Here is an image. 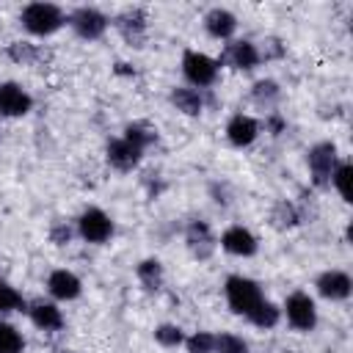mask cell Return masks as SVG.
Here are the masks:
<instances>
[{"mask_svg":"<svg viewBox=\"0 0 353 353\" xmlns=\"http://www.w3.org/2000/svg\"><path fill=\"white\" fill-rule=\"evenodd\" d=\"M143 154H146L143 149H138L135 143H130V141L121 138V135L108 138V143H105V163H108L113 171H119V174H132V171L141 165Z\"/></svg>","mask_w":353,"mask_h":353,"instance_id":"12","label":"cell"},{"mask_svg":"<svg viewBox=\"0 0 353 353\" xmlns=\"http://www.w3.org/2000/svg\"><path fill=\"white\" fill-rule=\"evenodd\" d=\"M127 66H130V63H121V61H119V63L113 66V72H116V74H130V77H132V74H135V69H127Z\"/></svg>","mask_w":353,"mask_h":353,"instance_id":"36","label":"cell"},{"mask_svg":"<svg viewBox=\"0 0 353 353\" xmlns=\"http://www.w3.org/2000/svg\"><path fill=\"white\" fill-rule=\"evenodd\" d=\"M281 97H284L281 83L273 80V77H259V80L251 83V102H254L259 110H265V113L276 110L279 102H281Z\"/></svg>","mask_w":353,"mask_h":353,"instance_id":"21","label":"cell"},{"mask_svg":"<svg viewBox=\"0 0 353 353\" xmlns=\"http://www.w3.org/2000/svg\"><path fill=\"white\" fill-rule=\"evenodd\" d=\"M47 295L55 301V303H69V301H77L83 295V279L69 270V268H55L47 273Z\"/></svg>","mask_w":353,"mask_h":353,"instance_id":"15","label":"cell"},{"mask_svg":"<svg viewBox=\"0 0 353 353\" xmlns=\"http://www.w3.org/2000/svg\"><path fill=\"white\" fill-rule=\"evenodd\" d=\"M223 298H226L229 312L245 320L251 314V309L265 298V290H262V284L256 279L243 276V273H232L223 281Z\"/></svg>","mask_w":353,"mask_h":353,"instance_id":"2","label":"cell"},{"mask_svg":"<svg viewBox=\"0 0 353 353\" xmlns=\"http://www.w3.org/2000/svg\"><path fill=\"white\" fill-rule=\"evenodd\" d=\"M215 61H218L221 69L226 66L232 72H254L256 66H262L256 41H251V39H232V41H226Z\"/></svg>","mask_w":353,"mask_h":353,"instance_id":"9","label":"cell"},{"mask_svg":"<svg viewBox=\"0 0 353 353\" xmlns=\"http://www.w3.org/2000/svg\"><path fill=\"white\" fill-rule=\"evenodd\" d=\"M135 279L143 287V292H160L165 284V265L157 256H143L135 265Z\"/></svg>","mask_w":353,"mask_h":353,"instance_id":"22","label":"cell"},{"mask_svg":"<svg viewBox=\"0 0 353 353\" xmlns=\"http://www.w3.org/2000/svg\"><path fill=\"white\" fill-rule=\"evenodd\" d=\"M201 25H204V33L215 41H232L234 33H237V14L223 8V6H212L210 11H204L201 17Z\"/></svg>","mask_w":353,"mask_h":353,"instance_id":"18","label":"cell"},{"mask_svg":"<svg viewBox=\"0 0 353 353\" xmlns=\"http://www.w3.org/2000/svg\"><path fill=\"white\" fill-rule=\"evenodd\" d=\"M74 229H77V237L88 245H105L116 234V223L102 207H85L74 218Z\"/></svg>","mask_w":353,"mask_h":353,"instance_id":"8","label":"cell"},{"mask_svg":"<svg viewBox=\"0 0 353 353\" xmlns=\"http://www.w3.org/2000/svg\"><path fill=\"white\" fill-rule=\"evenodd\" d=\"M30 110H33V94L17 80H3L0 83V116L22 119Z\"/></svg>","mask_w":353,"mask_h":353,"instance_id":"14","label":"cell"},{"mask_svg":"<svg viewBox=\"0 0 353 353\" xmlns=\"http://www.w3.org/2000/svg\"><path fill=\"white\" fill-rule=\"evenodd\" d=\"M185 353H215V334L212 331H193L182 342Z\"/></svg>","mask_w":353,"mask_h":353,"instance_id":"30","label":"cell"},{"mask_svg":"<svg viewBox=\"0 0 353 353\" xmlns=\"http://www.w3.org/2000/svg\"><path fill=\"white\" fill-rule=\"evenodd\" d=\"M281 320L298 334H312L317 328V303L306 290H292L281 303Z\"/></svg>","mask_w":353,"mask_h":353,"instance_id":"4","label":"cell"},{"mask_svg":"<svg viewBox=\"0 0 353 353\" xmlns=\"http://www.w3.org/2000/svg\"><path fill=\"white\" fill-rule=\"evenodd\" d=\"M179 72L185 77V83L196 91H207L218 83V74H221V66L212 55L201 52V50H185L182 52V61H179Z\"/></svg>","mask_w":353,"mask_h":353,"instance_id":"3","label":"cell"},{"mask_svg":"<svg viewBox=\"0 0 353 353\" xmlns=\"http://www.w3.org/2000/svg\"><path fill=\"white\" fill-rule=\"evenodd\" d=\"M47 237H50V243H52L55 248H66V245L77 237V229H74V223H69V221H52Z\"/></svg>","mask_w":353,"mask_h":353,"instance_id":"32","label":"cell"},{"mask_svg":"<svg viewBox=\"0 0 353 353\" xmlns=\"http://www.w3.org/2000/svg\"><path fill=\"white\" fill-rule=\"evenodd\" d=\"M218 248L226 251L229 256L251 259V256L259 254V237H256L248 226H243V223H232V226H226V229L221 232V237H218Z\"/></svg>","mask_w":353,"mask_h":353,"instance_id":"11","label":"cell"},{"mask_svg":"<svg viewBox=\"0 0 353 353\" xmlns=\"http://www.w3.org/2000/svg\"><path fill=\"white\" fill-rule=\"evenodd\" d=\"M182 240H185L188 254H190L193 259H199V262H207V259L215 254V248H218V237H215L210 221H204V218H190V221L185 223Z\"/></svg>","mask_w":353,"mask_h":353,"instance_id":"10","label":"cell"},{"mask_svg":"<svg viewBox=\"0 0 353 353\" xmlns=\"http://www.w3.org/2000/svg\"><path fill=\"white\" fill-rule=\"evenodd\" d=\"M232 185L229 182H221V179H215V182H210V199L215 201V204H221V207H229L232 204Z\"/></svg>","mask_w":353,"mask_h":353,"instance_id":"35","label":"cell"},{"mask_svg":"<svg viewBox=\"0 0 353 353\" xmlns=\"http://www.w3.org/2000/svg\"><path fill=\"white\" fill-rule=\"evenodd\" d=\"M339 149L334 141H317L306 149V168H309V182L317 190H328L331 185V174L339 163Z\"/></svg>","mask_w":353,"mask_h":353,"instance_id":"6","label":"cell"},{"mask_svg":"<svg viewBox=\"0 0 353 353\" xmlns=\"http://www.w3.org/2000/svg\"><path fill=\"white\" fill-rule=\"evenodd\" d=\"M25 306H28V301L22 298V292L0 279V320L11 312H25Z\"/></svg>","mask_w":353,"mask_h":353,"instance_id":"28","label":"cell"},{"mask_svg":"<svg viewBox=\"0 0 353 353\" xmlns=\"http://www.w3.org/2000/svg\"><path fill=\"white\" fill-rule=\"evenodd\" d=\"M350 179H353V165H350V160H339L336 168H334V174H331V185H328V188H334L336 196H339L345 204L353 201V199H350Z\"/></svg>","mask_w":353,"mask_h":353,"instance_id":"27","label":"cell"},{"mask_svg":"<svg viewBox=\"0 0 353 353\" xmlns=\"http://www.w3.org/2000/svg\"><path fill=\"white\" fill-rule=\"evenodd\" d=\"M259 130H265L270 138H279V135L287 132V119H284L279 110H270V113H265V119L259 121Z\"/></svg>","mask_w":353,"mask_h":353,"instance_id":"34","label":"cell"},{"mask_svg":"<svg viewBox=\"0 0 353 353\" xmlns=\"http://www.w3.org/2000/svg\"><path fill=\"white\" fill-rule=\"evenodd\" d=\"M215 353H251V347L243 336L223 331V334H215Z\"/></svg>","mask_w":353,"mask_h":353,"instance_id":"33","label":"cell"},{"mask_svg":"<svg viewBox=\"0 0 353 353\" xmlns=\"http://www.w3.org/2000/svg\"><path fill=\"white\" fill-rule=\"evenodd\" d=\"M256 50H259V61H262V63L281 61V58L287 55V44H284L279 36H265L262 41H256Z\"/></svg>","mask_w":353,"mask_h":353,"instance_id":"31","label":"cell"},{"mask_svg":"<svg viewBox=\"0 0 353 353\" xmlns=\"http://www.w3.org/2000/svg\"><path fill=\"white\" fill-rule=\"evenodd\" d=\"M168 102L174 105V110H179L188 119H199L204 113V91H196L190 85H174Z\"/></svg>","mask_w":353,"mask_h":353,"instance_id":"20","label":"cell"},{"mask_svg":"<svg viewBox=\"0 0 353 353\" xmlns=\"http://www.w3.org/2000/svg\"><path fill=\"white\" fill-rule=\"evenodd\" d=\"M25 314L33 323V328H39L44 334H55V331H61L66 325L63 309L52 298H30L28 306H25Z\"/></svg>","mask_w":353,"mask_h":353,"instance_id":"13","label":"cell"},{"mask_svg":"<svg viewBox=\"0 0 353 353\" xmlns=\"http://www.w3.org/2000/svg\"><path fill=\"white\" fill-rule=\"evenodd\" d=\"M6 58L17 66H36L41 61V47L28 41V39H17L6 47Z\"/></svg>","mask_w":353,"mask_h":353,"instance_id":"25","label":"cell"},{"mask_svg":"<svg viewBox=\"0 0 353 353\" xmlns=\"http://www.w3.org/2000/svg\"><path fill=\"white\" fill-rule=\"evenodd\" d=\"M314 290L323 301H331V303H342L353 295V279L347 270H339V268H328L323 270L317 279H314Z\"/></svg>","mask_w":353,"mask_h":353,"instance_id":"16","label":"cell"},{"mask_svg":"<svg viewBox=\"0 0 353 353\" xmlns=\"http://www.w3.org/2000/svg\"><path fill=\"white\" fill-rule=\"evenodd\" d=\"M0 353H25V336L14 323L0 320Z\"/></svg>","mask_w":353,"mask_h":353,"instance_id":"29","label":"cell"},{"mask_svg":"<svg viewBox=\"0 0 353 353\" xmlns=\"http://www.w3.org/2000/svg\"><path fill=\"white\" fill-rule=\"evenodd\" d=\"M66 25L77 39L99 41L110 28V17L97 6H74L72 11H66Z\"/></svg>","mask_w":353,"mask_h":353,"instance_id":"7","label":"cell"},{"mask_svg":"<svg viewBox=\"0 0 353 353\" xmlns=\"http://www.w3.org/2000/svg\"><path fill=\"white\" fill-rule=\"evenodd\" d=\"M223 135L229 141V146L234 149H248L256 143V138L262 135L259 130V119L251 116V113H232L226 127H223Z\"/></svg>","mask_w":353,"mask_h":353,"instance_id":"17","label":"cell"},{"mask_svg":"<svg viewBox=\"0 0 353 353\" xmlns=\"http://www.w3.org/2000/svg\"><path fill=\"white\" fill-rule=\"evenodd\" d=\"M254 328H259V331H273L279 323H281V306L279 303H273L270 298H262L254 309H251V314L245 317Z\"/></svg>","mask_w":353,"mask_h":353,"instance_id":"24","label":"cell"},{"mask_svg":"<svg viewBox=\"0 0 353 353\" xmlns=\"http://www.w3.org/2000/svg\"><path fill=\"white\" fill-rule=\"evenodd\" d=\"M268 223L270 229L276 232H292L295 226L303 223V215H301V204L292 201V199H276L268 210Z\"/></svg>","mask_w":353,"mask_h":353,"instance_id":"19","label":"cell"},{"mask_svg":"<svg viewBox=\"0 0 353 353\" xmlns=\"http://www.w3.org/2000/svg\"><path fill=\"white\" fill-rule=\"evenodd\" d=\"M110 25L116 28V33L121 36V41L132 50H143L146 39H149V11L143 6H124Z\"/></svg>","mask_w":353,"mask_h":353,"instance_id":"5","label":"cell"},{"mask_svg":"<svg viewBox=\"0 0 353 353\" xmlns=\"http://www.w3.org/2000/svg\"><path fill=\"white\" fill-rule=\"evenodd\" d=\"M19 25L28 36L33 39H47L55 36L63 25H66V11L58 3H47V0H33L25 3L19 11Z\"/></svg>","mask_w":353,"mask_h":353,"instance_id":"1","label":"cell"},{"mask_svg":"<svg viewBox=\"0 0 353 353\" xmlns=\"http://www.w3.org/2000/svg\"><path fill=\"white\" fill-rule=\"evenodd\" d=\"M152 336H154V342H157L160 347L174 350V347H182V342H185L188 334H185V328L176 325V323H160V325H154Z\"/></svg>","mask_w":353,"mask_h":353,"instance_id":"26","label":"cell"},{"mask_svg":"<svg viewBox=\"0 0 353 353\" xmlns=\"http://www.w3.org/2000/svg\"><path fill=\"white\" fill-rule=\"evenodd\" d=\"M121 138H127L130 143H135L138 149H152L157 141H160V132H157V127L152 124V121H146V119H135V121H127L124 124V130H121Z\"/></svg>","mask_w":353,"mask_h":353,"instance_id":"23","label":"cell"}]
</instances>
